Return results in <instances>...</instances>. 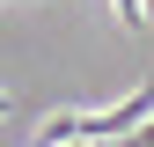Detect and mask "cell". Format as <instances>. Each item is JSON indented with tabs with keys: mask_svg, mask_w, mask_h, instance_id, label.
Masks as SVG:
<instances>
[{
	"mask_svg": "<svg viewBox=\"0 0 154 147\" xmlns=\"http://www.w3.org/2000/svg\"><path fill=\"white\" fill-rule=\"evenodd\" d=\"M118 22L125 30H147V0H118Z\"/></svg>",
	"mask_w": 154,
	"mask_h": 147,
	"instance_id": "cell-1",
	"label": "cell"
}]
</instances>
